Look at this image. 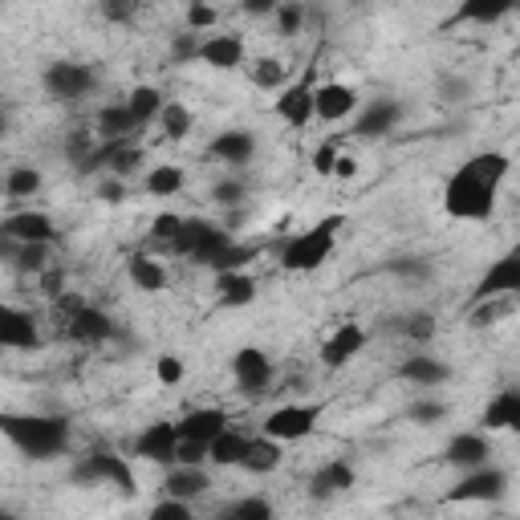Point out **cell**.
Listing matches in <instances>:
<instances>
[{
  "label": "cell",
  "instance_id": "22",
  "mask_svg": "<svg viewBox=\"0 0 520 520\" xmlns=\"http://www.w3.org/2000/svg\"><path fill=\"white\" fill-rule=\"evenodd\" d=\"M208 155H212L216 163H228V167H244V163H252V155H256L252 130H244V126L220 130V135L208 143Z\"/></svg>",
  "mask_w": 520,
  "mask_h": 520
},
{
  "label": "cell",
  "instance_id": "6",
  "mask_svg": "<svg viewBox=\"0 0 520 520\" xmlns=\"http://www.w3.org/2000/svg\"><path fill=\"white\" fill-rule=\"evenodd\" d=\"M321 411H325L321 403H285V407H277V411L265 415L260 435H269L277 443H301V439H309L317 431Z\"/></svg>",
  "mask_w": 520,
  "mask_h": 520
},
{
  "label": "cell",
  "instance_id": "42",
  "mask_svg": "<svg viewBox=\"0 0 520 520\" xmlns=\"http://www.w3.org/2000/svg\"><path fill=\"white\" fill-rule=\"evenodd\" d=\"M252 256H256V248H248V244H232L228 252H220V256L212 260V265H208V269H212L216 277H220V273H244V269H248V260H252Z\"/></svg>",
  "mask_w": 520,
  "mask_h": 520
},
{
  "label": "cell",
  "instance_id": "16",
  "mask_svg": "<svg viewBox=\"0 0 520 520\" xmlns=\"http://www.w3.org/2000/svg\"><path fill=\"white\" fill-rule=\"evenodd\" d=\"M488 455H492V443L484 431H460L455 439H447L443 447V460L460 472H476V468H488Z\"/></svg>",
  "mask_w": 520,
  "mask_h": 520
},
{
  "label": "cell",
  "instance_id": "29",
  "mask_svg": "<svg viewBox=\"0 0 520 520\" xmlns=\"http://www.w3.org/2000/svg\"><path fill=\"white\" fill-rule=\"evenodd\" d=\"M126 277L130 285H135L139 293H163L167 289V269H163V260L147 256V252H135L126 260Z\"/></svg>",
  "mask_w": 520,
  "mask_h": 520
},
{
  "label": "cell",
  "instance_id": "47",
  "mask_svg": "<svg viewBox=\"0 0 520 520\" xmlns=\"http://www.w3.org/2000/svg\"><path fill=\"white\" fill-rule=\"evenodd\" d=\"M216 21H220V9L204 5V0H195V5H187V29H191V33H204V29H212Z\"/></svg>",
  "mask_w": 520,
  "mask_h": 520
},
{
  "label": "cell",
  "instance_id": "39",
  "mask_svg": "<svg viewBox=\"0 0 520 520\" xmlns=\"http://www.w3.org/2000/svg\"><path fill=\"white\" fill-rule=\"evenodd\" d=\"M41 171L37 167H13L9 175H5V195L9 200H29V195H37L41 191Z\"/></svg>",
  "mask_w": 520,
  "mask_h": 520
},
{
  "label": "cell",
  "instance_id": "8",
  "mask_svg": "<svg viewBox=\"0 0 520 520\" xmlns=\"http://www.w3.org/2000/svg\"><path fill=\"white\" fill-rule=\"evenodd\" d=\"M41 86L57 102H78L98 86V74L82 61H49L45 74H41Z\"/></svg>",
  "mask_w": 520,
  "mask_h": 520
},
{
  "label": "cell",
  "instance_id": "20",
  "mask_svg": "<svg viewBox=\"0 0 520 520\" xmlns=\"http://www.w3.org/2000/svg\"><path fill=\"white\" fill-rule=\"evenodd\" d=\"M175 427H179V439H195V443H208L212 447L228 431V411H220V407H195L183 419H175Z\"/></svg>",
  "mask_w": 520,
  "mask_h": 520
},
{
  "label": "cell",
  "instance_id": "43",
  "mask_svg": "<svg viewBox=\"0 0 520 520\" xmlns=\"http://www.w3.org/2000/svg\"><path fill=\"white\" fill-rule=\"evenodd\" d=\"M204 464H212V447L208 443H195V439H179L175 468H204Z\"/></svg>",
  "mask_w": 520,
  "mask_h": 520
},
{
  "label": "cell",
  "instance_id": "33",
  "mask_svg": "<svg viewBox=\"0 0 520 520\" xmlns=\"http://www.w3.org/2000/svg\"><path fill=\"white\" fill-rule=\"evenodd\" d=\"M248 447H252V439H248V435H240L236 427H228V431L212 443V464H216V468H244V455H248Z\"/></svg>",
  "mask_w": 520,
  "mask_h": 520
},
{
  "label": "cell",
  "instance_id": "56",
  "mask_svg": "<svg viewBox=\"0 0 520 520\" xmlns=\"http://www.w3.org/2000/svg\"><path fill=\"white\" fill-rule=\"evenodd\" d=\"M244 13L248 17H277V5L273 0H244Z\"/></svg>",
  "mask_w": 520,
  "mask_h": 520
},
{
  "label": "cell",
  "instance_id": "11",
  "mask_svg": "<svg viewBox=\"0 0 520 520\" xmlns=\"http://www.w3.org/2000/svg\"><path fill=\"white\" fill-rule=\"evenodd\" d=\"M496 297H520V248L492 260L488 273L472 289V305H484V301H496Z\"/></svg>",
  "mask_w": 520,
  "mask_h": 520
},
{
  "label": "cell",
  "instance_id": "14",
  "mask_svg": "<svg viewBox=\"0 0 520 520\" xmlns=\"http://www.w3.org/2000/svg\"><path fill=\"white\" fill-rule=\"evenodd\" d=\"M362 350H366V330H362L358 321H342L338 330L321 342V366H325V370H342V366H350Z\"/></svg>",
  "mask_w": 520,
  "mask_h": 520
},
{
  "label": "cell",
  "instance_id": "46",
  "mask_svg": "<svg viewBox=\"0 0 520 520\" xmlns=\"http://www.w3.org/2000/svg\"><path fill=\"white\" fill-rule=\"evenodd\" d=\"M443 415H447V407H443V403H435V399H419V403H411V407H407V419H411V423H419V427H435Z\"/></svg>",
  "mask_w": 520,
  "mask_h": 520
},
{
  "label": "cell",
  "instance_id": "12",
  "mask_svg": "<svg viewBox=\"0 0 520 520\" xmlns=\"http://www.w3.org/2000/svg\"><path fill=\"white\" fill-rule=\"evenodd\" d=\"M232 378L244 395H265L273 386V358L260 346H240L232 354Z\"/></svg>",
  "mask_w": 520,
  "mask_h": 520
},
{
  "label": "cell",
  "instance_id": "37",
  "mask_svg": "<svg viewBox=\"0 0 520 520\" xmlns=\"http://www.w3.org/2000/svg\"><path fill=\"white\" fill-rule=\"evenodd\" d=\"M5 256L13 260L21 273H45V265H49V244H13V240H5Z\"/></svg>",
  "mask_w": 520,
  "mask_h": 520
},
{
  "label": "cell",
  "instance_id": "19",
  "mask_svg": "<svg viewBox=\"0 0 520 520\" xmlns=\"http://www.w3.org/2000/svg\"><path fill=\"white\" fill-rule=\"evenodd\" d=\"M480 431L496 435V431H520V386H504L488 399V407L480 411Z\"/></svg>",
  "mask_w": 520,
  "mask_h": 520
},
{
  "label": "cell",
  "instance_id": "15",
  "mask_svg": "<svg viewBox=\"0 0 520 520\" xmlns=\"http://www.w3.org/2000/svg\"><path fill=\"white\" fill-rule=\"evenodd\" d=\"M399 122H403V106H399L395 98H374V102H366V106L358 110L350 135H358V139H382V135H390V130H395Z\"/></svg>",
  "mask_w": 520,
  "mask_h": 520
},
{
  "label": "cell",
  "instance_id": "27",
  "mask_svg": "<svg viewBox=\"0 0 520 520\" xmlns=\"http://www.w3.org/2000/svg\"><path fill=\"white\" fill-rule=\"evenodd\" d=\"M399 378L411 382V386H419V390H435V386H443L451 378V366L439 362V358H431V354H415V358H407L399 366Z\"/></svg>",
  "mask_w": 520,
  "mask_h": 520
},
{
  "label": "cell",
  "instance_id": "35",
  "mask_svg": "<svg viewBox=\"0 0 520 520\" xmlns=\"http://www.w3.org/2000/svg\"><path fill=\"white\" fill-rule=\"evenodd\" d=\"M248 78H252L256 90H285L289 86V70H285L281 57H256Z\"/></svg>",
  "mask_w": 520,
  "mask_h": 520
},
{
  "label": "cell",
  "instance_id": "55",
  "mask_svg": "<svg viewBox=\"0 0 520 520\" xmlns=\"http://www.w3.org/2000/svg\"><path fill=\"white\" fill-rule=\"evenodd\" d=\"M102 17H106V21H130V17H135V5H118V0H106Z\"/></svg>",
  "mask_w": 520,
  "mask_h": 520
},
{
  "label": "cell",
  "instance_id": "4",
  "mask_svg": "<svg viewBox=\"0 0 520 520\" xmlns=\"http://www.w3.org/2000/svg\"><path fill=\"white\" fill-rule=\"evenodd\" d=\"M70 484H74V488L110 484V488H118V492L130 496V500L139 496V480H135V472H130V460H126V455H118V451H106V447L82 455V460L70 468Z\"/></svg>",
  "mask_w": 520,
  "mask_h": 520
},
{
  "label": "cell",
  "instance_id": "32",
  "mask_svg": "<svg viewBox=\"0 0 520 520\" xmlns=\"http://www.w3.org/2000/svg\"><path fill=\"white\" fill-rule=\"evenodd\" d=\"M216 520H277V508L269 496H240V500H228Z\"/></svg>",
  "mask_w": 520,
  "mask_h": 520
},
{
  "label": "cell",
  "instance_id": "34",
  "mask_svg": "<svg viewBox=\"0 0 520 520\" xmlns=\"http://www.w3.org/2000/svg\"><path fill=\"white\" fill-rule=\"evenodd\" d=\"M126 106H130V114H135V122H139V130L143 126H151V122H159V114H163V90H155V86H135L126 94Z\"/></svg>",
  "mask_w": 520,
  "mask_h": 520
},
{
  "label": "cell",
  "instance_id": "26",
  "mask_svg": "<svg viewBox=\"0 0 520 520\" xmlns=\"http://www.w3.org/2000/svg\"><path fill=\"white\" fill-rule=\"evenodd\" d=\"M135 135H139V122H135L126 102H110V106L98 110V139L102 143H126Z\"/></svg>",
  "mask_w": 520,
  "mask_h": 520
},
{
  "label": "cell",
  "instance_id": "48",
  "mask_svg": "<svg viewBox=\"0 0 520 520\" xmlns=\"http://www.w3.org/2000/svg\"><path fill=\"white\" fill-rule=\"evenodd\" d=\"M403 334L415 338V342H431L435 338V313H411L403 321Z\"/></svg>",
  "mask_w": 520,
  "mask_h": 520
},
{
  "label": "cell",
  "instance_id": "44",
  "mask_svg": "<svg viewBox=\"0 0 520 520\" xmlns=\"http://www.w3.org/2000/svg\"><path fill=\"white\" fill-rule=\"evenodd\" d=\"M277 33L281 37H293V33H301V25H305V5L301 0H285V5H277Z\"/></svg>",
  "mask_w": 520,
  "mask_h": 520
},
{
  "label": "cell",
  "instance_id": "31",
  "mask_svg": "<svg viewBox=\"0 0 520 520\" xmlns=\"http://www.w3.org/2000/svg\"><path fill=\"white\" fill-rule=\"evenodd\" d=\"M281 443L277 439H269V435H256L252 439V447H248V455H244V472H252V476H273L277 468H281Z\"/></svg>",
  "mask_w": 520,
  "mask_h": 520
},
{
  "label": "cell",
  "instance_id": "18",
  "mask_svg": "<svg viewBox=\"0 0 520 520\" xmlns=\"http://www.w3.org/2000/svg\"><path fill=\"white\" fill-rule=\"evenodd\" d=\"M65 338H70V342H86V346H102V342L118 338V325L110 321V313H102L94 305H82L70 321H65Z\"/></svg>",
  "mask_w": 520,
  "mask_h": 520
},
{
  "label": "cell",
  "instance_id": "3",
  "mask_svg": "<svg viewBox=\"0 0 520 520\" xmlns=\"http://www.w3.org/2000/svg\"><path fill=\"white\" fill-rule=\"evenodd\" d=\"M342 224H346V216L334 212V216L317 220L313 228L297 232L293 240H285V248H281V269H285V273H317L325 260L334 256V244H338Z\"/></svg>",
  "mask_w": 520,
  "mask_h": 520
},
{
  "label": "cell",
  "instance_id": "57",
  "mask_svg": "<svg viewBox=\"0 0 520 520\" xmlns=\"http://www.w3.org/2000/svg\"><path fill=\"white\" fill-rule=\"evenodd\" d=\"M334 175H338V179H354V175H358V159H354V155H338Z\"/></svg>",
  "mask_w": 520,
  "mask_h": 520
},
{
  "label": "cell",
  "instance_id": "28",
  "mask_svg": "<svg viewBox=\"0 0 520 520\" xmlns=\"http://www.w3.org/2000/svg\"><path fill=\"white\" fill-rule=\"evenodd\" d=\"M256 293H260V285H256V277L244 269V273H220L216 277V301L224 305V309H244V305H252L256 301Z\"/></svg>",
  "mask_w": 520,
  "mask_h": 520
},
{
  "label": "cell",
  "instance_id": "10",
  "mask_svg": "<svg viewBox=\"0 0 520 520\" xmlns=\"http://www.w3.org/2000/svg\"><path fill=\"white\" fill-rule=\"evenodd\" d=\"M175 451H179V427L171 419H159L143 427L130 439V460H147V464H167L175 468Z\"/></svg>",
  "mask_w": 520,
  "mask_h": 520
},
{
  "label": "cell",
  "instance_id": "53",
  "mask_svg": "<svg viewBox=\"0 0 520 520\" xmlns=\"http://www.w3.org/2000/svg\"><path fill=\"white\" fill-rule=\"evenodd\" d=\"M126 195H130L126 179H114V175H106V179L98 183V200H102V204H122Z\"/></svg>",
  "mask_w": 520,
  "mask_h": 520
},
{
  "label": "cell",
  "instance_id": "7",
  "mask_svg": "<svg viewBox=\"0 0 520 520\" xmlns=\"http://www.w3.org/2000/svg\"><path fill=\"white\" fill-rule=\"evenodd\" d=\"M504 496H508V476L488 464V468L464 472L443 492V504H500Z\"/></svg>",
  "mask_w": 520,
  "mask_h": 520
},
{
  "label": "cell",
  "instance_id": "25",
  "mask_svg": "<svg viewBox=\"0 0 520 520\" xmlns=\"http://www.w3.org/2000/svg\"><path fill=\"white\" fill-rule=\"evenodd\" d=\"M200 61L212 65V70H240L244 65V37L240 33H212L204 41Z\"/></svg>",
  "mask_w": 520,
  "mask_h": 520
},
{
  "label": "cell",
  "instance_id": "49",
  "mask_svg": "<svg viewBox=\"0 0 520 520\" xmlns=\"http://www.w3.org/2000/svg\"><path fill=\"white\" fill-rule=\"evenodd\" d=\"M147 520H195V516H191V504L163 496V500H159V504L147 512Z\"/></svg>",
  "mask_w": 520,
  "mask_h": 520
},
{
  "label": "cell",
  "instance_id": "5",
  "mask_svg": "<svg viewBox=\"0 0 520 520\" xmlns=\"http://www.w3.org/2000/svg\"><path fill=\"white\" fill-rule=\"evenodd\" d=\"M232 244H236V240L228 236V228L191 216V220H183V232H179V240L171 244V252L195 260V265H212V260H216L220 252H228Z\"/></svg>",
  "mask_w": 520,
  "mask_h": 520
},
{
  "label": "cell",
  "instance_id": "40",
  "mask_svg": "<svg viewBox=\"0 0 520 520\" xmlns=\"http://www.w3.org/2000/svg\"><path fill=\"white\" fill-rule=\"evenodd\" d=\"M139 163H143V147H135V143H114V151H110V163H106V171L114 175V179H130L139 171Z\"/></svg>",
  "mask_w": 520,
  "mask_h": 520
},
{
  "label": "cell",
  "instance_id": "58",
  "mask_svg": "<svg viewBox=\"0 0 520 520\" xmlns=\"http://www.w3.org/2000/svg\"><path fill=\"white\" fill-rule=\"evenodd\" d=\"M0 520H21V516H17L13 508H5V512H0Z\"/></svg>",
  "mask_w": 520,
  "mask_h": 520
},
{
  "label": "cell",
  "instance_id": "9",
  "mask_svg": "<svg viewBox=\"0 0 520 520\" xmlns=\"http://www.w3.org/2000/svg\"><path fill=\"white\" fill-rule=\"evenodd\" d=\"M273 114H277L281 122L297 126V130L317 118V74H313V65H309V70H305L293 86L281 90V98L273 102Z\"/></svg>",
  "mask_w": 520,
  "mask_h": 520
},
{
  "label": "cell",
  "instance_id": "1",
  "mask_svg": "<svg viewBox=\"0 0 520 520\" xmlns=\"http://www.w3.org/2000/svg\"><path fill=\"white\" fill-rule=\"evenodd\" d=\"M512 171V159L500 151H480L451 171L443 183V216L447 220H492L500 204V187Z\"/></svg>",
  "mask_w": 520,
  "mask_h": 520
},
{
  "label": "cell",
  "instance_id": "52",
  "mask_svg": "<svg viewBox=\"0 0 520 520\" xmlns=\"http://www.w3.org/2000/svg\"><path fill=\"white\" fill-rule=\"evenodd\" d=\"M212 200L224 204V208H228V204H240V200H244V183H240V179H220V183L212 187Z\"/></svg>",
  "mask_w": 520,
  "mask_h": 520
},
{
  "label": "cell",
  "instance_id": "24",
  "mask_svg": "<svg viewBox=\"0 0 520 520\" xmlns=\"http://www.w3.org/2000/svg\"><path fill=\"white\" fill-rule=\"evenodd\" d=\"M208 488H212L208 468H167V476H163V496L183 500V504L200 500Z\"/></svg>",
  "mask_w": 520,
  "mask_h": 520
},
{
  "label": "cell",
  "instance_id": "13",
  "mask_svg": "<svg viewBox=\"0 0 520 520\" xmlns=\"http://www.w3.org/2000/svg\"><path fill=\"white\" fill-rule=\"evenodd\" d=\"M0 236L13 240V244H53L57 240V224L49 212H37V208H25V212H13L0 220Z\"/></svg>",
  "mask_w": 520,
  "mask_h": 520
},
{
  "label": "cell",
  "instance_id": "30",
  "mask_svg": "<svg viewBox=\"0 0 520 520\" xmlns=\"http://www.w3.org/2000/svg\"><path fill=\"white\" fill-rule=\"evenodd\" d=\"M508 13H512L508 0H464V5L451 13V25H496Z\"/></svg>",
  "mask_w": 520,
  "mask_h": 520
},
{
  "label": "cell",
  "instance_id": "21",
  "mask_svg": "<svg viewBox=\"0 0 520 520\" xmlns=\"http://www.w3.org/2000/svg\"><path fill=\"white\" fill-rule=\"evenodd\" d=\"M358 484V472L346 460H330L309 476V500H334L342 492H350Z\"/></svg>",
  "mask_w": 520,
  "mask_h": 520
},
{
  "label": "cell",
  "instance_id": "2",
  "mask_svg": "<svg viewBox=\"0 0 520 520\" xmlns=\"http://www.w3.org/2000/svg\"><path fill=\"white\" fill-rule=\"evenodd\" d=\"M0 431L17 443L29 460H57L70 447V423L61 415H0Z\"/></svg>",
  "mask_w": 520,
  "mask_h": 520
},
{
  "label": "cell",
  "instance_id": "51",
  "mask_svg": "<svg viewBox=\"0 0 520 520\" xmlns=\"http://www.w3.org/2000/svg\"><path fill=\"white\" fill-rule=\"evenodd\" d=\"M390 273H399V277H415V281H427V277H431V265H427V260H415V256H403V260H390Z\"/></svg>",
  "mask_w": 520,
  "mask_h": 520
},
{
  "label": "cell",
  "instance_id": "23",
  "mask_svg": "<svg viewBox=\"0 0 520 520\" xmlns=\"http://www.w3.org/2000/svg\"><path fill=\"white\" fill-rule=\"evenodd\" d=\"M350 114H358V94L346 82L317 86V122H346Z\"/></svg>",
  "mask_w": 520,
  "mask_h": 520
},
{
  "label": "cell",
  "instance_id": "54",
  "mask_svg": "<svg viewBox=\"0 0 520 520\" xmlns=\"http://www.w3.org/2000/svg\"><path fill=\"white\" fill-rule=\"evenodd\" d=\"M334 167H338V147H334V143H321V147L313 151V171L330 179V175H334Z\"/></svg>",
  "mask_w": 520,
  "mask_h": 520
},
{
  "label": "cell",
  "instance_id": "50",
  "mask_svg": "<svg viewBox=\"0 0 520 520\" xmlns=\"http://www.w3.org/2000/svg\"><path fill=\"white\" fill-rule=\"evenodd\" d=\"M155 378H159L163 386H179V382H183V358L163 354V358L155 362Z\"/></svg>",
  "mask_w": 520,
  "mask_h": 520
},
{
  "label": "cell",
  "instance_id": "45",
  "mask_svg": "<svg viewBox=\"0 0 520 520\" xmlns=\"http://www.w3.org/2000/svg\"><path fill=\"white\" fill-rule=\"evenodd\" d=\"M179 232H183V216H175V212H159L155 220H151V240H159V244H175L179 240Z\"/></svg>",
  "mask_w": 520,
  "mask_h": 520
},
{
  "label": "cell",
  "instance_id": "17",
  "mask_svg": "<svg viewBox=\"0 0 520 520\" xmlns=\"http://www.w3.org/2000/svg\"><path fill=\"white\" fill-rule=\"evenodd\" d=\"M0 346H5V350H37L41 346L37 317L29 309L5 305V309H0Z\"/></svg>",
  "mask_w": 520,
  "mask_h": 520
},
{
  "label": "cell",
  "instance_id": "38",
  "mask_svg": "<svg viewBox=\"0 0 520 520\" xmlns=\"http://www.w3.org/2000/svg\"><path fill=\"white\" fill-rule=\"evenodd\" d=\"M183 183H187V175H183L175 163H159V167H151L147 179H143L147 195H159V200H163V195H179Z\"/></svg>",
  "mask_w": 520,
  "mask_h": 520
},
{
  "label": "cell",
  "instance_id": "41",
  "mask_svg": "<svg viewBox=\"0 0 520 520\" xmlns=\"http://www.w3.org/2000/svg\"><path fill=\"white\" fill-rule=\"evenodd\" d=\"M204 41H208V37L191 33V29L175 33V37H171V61H175V65H191V61H200V53H204Z\"/></svg>",
  "mask_w": 520,
  "mask_h": 520
},
{
  "label": "cell",
  "instance_id": "36",
  "mask_svg": "<svg viewBox=\"0 0 520 520\" xmlns=\"http://www.w3.org/2000/svg\"><path fill=\"white\" fill-rule=\"evenodd\" d=\"M159 126H163V139L167 143H183L191 130H195V118H191V110L183 102H167L163 114H159Z\"/></svg>",
  "mask_w": 520,
  "mask_h": 520
}]
</instances>
